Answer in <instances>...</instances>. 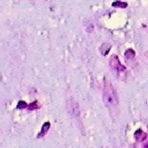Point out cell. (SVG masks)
Returning a JSON list of instances; mask_svg holds the SVG:
<instances>
[{"mask_svg": "<svg viewBox=\"0 0 148 148\" xmlns=\"http://www.w3.org/2000/svg\"><path fill=\"white\" fill-rule=\"evenodd\" d=\"M103 100L106 107L110 111H114L118 107V97L115 88L109 80H105L103 88Z\"/></svg>", "mask_w": 148, "mask_h": 148, "instance_id": "cell-1", "label": "cell"}, {"mask_svg": "<svg viewBox=\"0 0 148 148\" xmlns=\"http://www.w3.org/2000/svg\"><path fill=\"white\" fill-rule=\"evenodd\" d=\"M110 66L114 72L117 73V75H123V73H125V68L120 64L119 60L116 56H112L110 59Z\"/></svg>", "mask_w": 148, "mask_h": 148, "instance_id": "cell-2", "label": "cell"}, {"mask_svg": "<svg viewBox=\"0 0 148 148\" xmlns=\"http://www.w3.org/2000/svg\"><path fill=\"white\" fill-rule=\"evenodd\" d=\"M112 5H113V6H121V7L127 6V4H125V3H119V2H118V3H113Z\"/></svg>", "mask_w": 148, "mask_h": 148, "instance_id": "cell-3", "label": "cell"}, {"mask_svg": "<svg viewBox=\"0 0 148 148\" xmlns=\"http://www.w3.org/2000/svg\"><path fill=\"white\" fill-rule=\"evenodd\" d=\"M143 148H148V140L143 144Z\"/></svg>", "mask_w": 148, "mask_h": 148, "instance_id": "cell-4", "label": "cell"}]
</instances>
